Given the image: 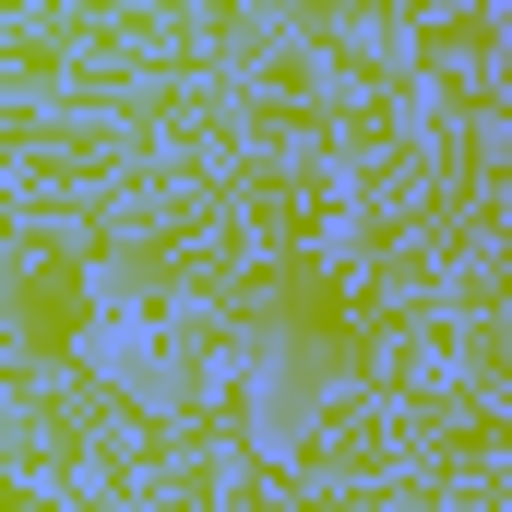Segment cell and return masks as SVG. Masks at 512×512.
<instances>
[{
	"mask_svg": "<svg viewBox=\"0 0 512 512\" xmlns=\"http://www.w3.org/2000/svg\"><path fill=\"white\" fill-rule=\"evenodd\" d=\"M24 322H36V334L60 346V334L84 322V286H72V274H36V298H24Z\"/></svg>",
	"mask_w": 512,
	"mask_h": 512,
	"instance_id": "6da1fadb",
	"label": "cell"
}]
</instances>
